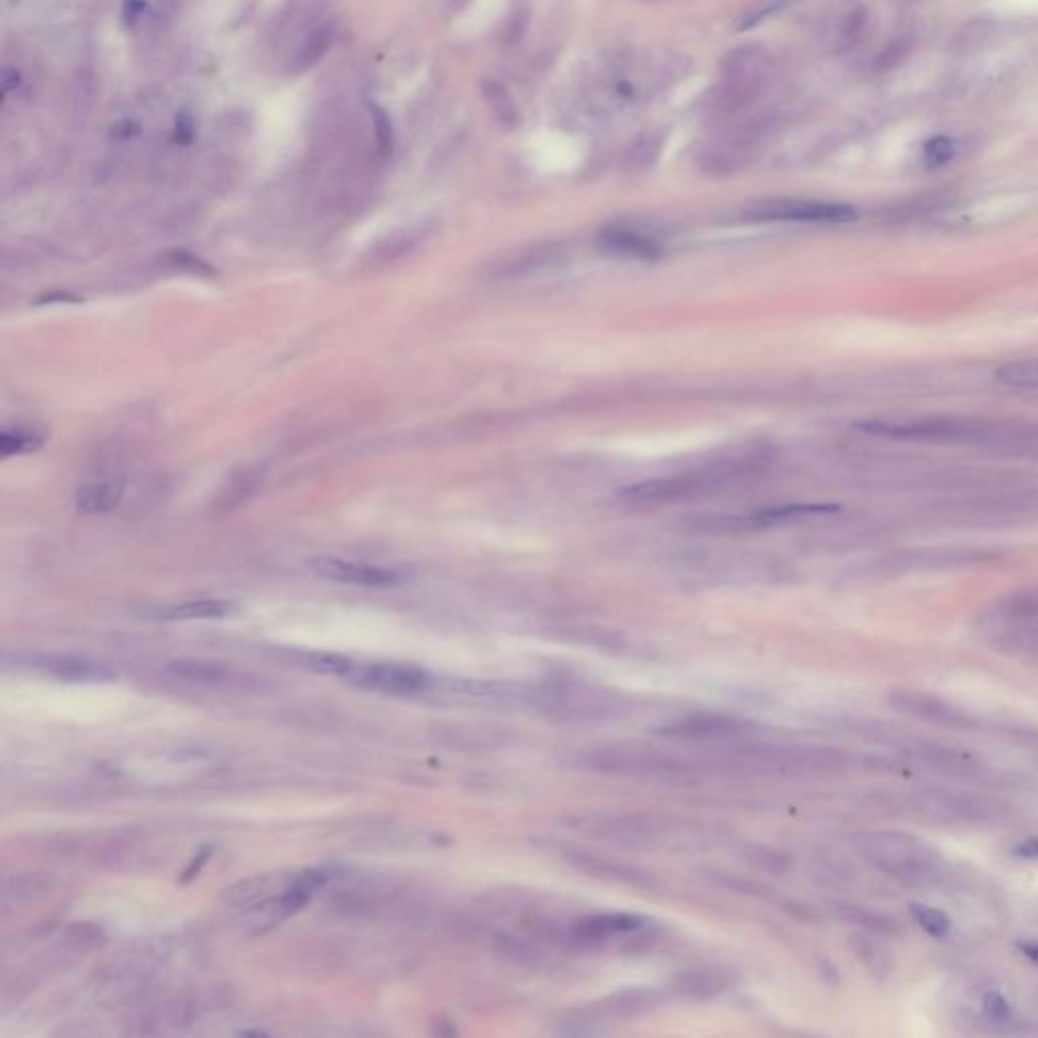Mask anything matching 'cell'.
I'll use <instances>...</instances> for the list:
<instances>
[{
    "instance_id": "836d02e7",
    "label": "cell",
    "mask_w": 1038,
    "mask_h": 1038,
    "mask_svg": "<svg viewBox=\"0 0 1038 1038\" xmlns=\"http://www.w3.org/2000/svg\"><path fill=\"white\" fill-rule=\"evenodd\" d=\"M911 915L917 925L935 939H945L951 933V919L937 907L911 903Z\"/></svg>"
},
{
    "instance_id": "d6986e66",
    "label": "cell",
    "mask_w": 1038,
    "mask_h": 1038,
    "mask_svg": "<svg viewBox=\"0 0 1038 1038\" xmlns=\"http://www.w3.org/2000/svg\"><path fill=\"white\" fill-rule=\"evenodd\" d=\"M769 71L771 57L761 47L734 49L720 61V73L724 76V82L745 86L755 92H759L761 84L769 76Z\"/></svg>"
},
{
    "instance_id": "ba28073f",
    "label": "cell",
    "mask_w": 1038,
    "mask_h": 1038,
    "mask_svg": "<svg viewBox=\"0 0 1038 1038\" xmlns=\"http://www.w3.org/2000/svg\"><path fill=\"white\" fill-rule=\"evenodd\" d=\"M582 765L603 775L629 779L676 781L686 775V769L680 761L643 745H605L592 749L584 753Z\"/></svg>"
},
{
    "instance_id": "52a82bcc",
    "label": "cell",
    "mask_w": 1038,
    "mask_h": 1038,
    "mask_svg": "<svg viewBox=\"0 0 1038 1038\" xmlns=\"http://www.w3.org/2000/svg\"><path fill=\"white\" fill-rule=\"evenodd\" d=\"M907 805L919 818L943 826H980L994 822L1000 815L996 801L978 793L953 791L945 787H925L909 793Z\"/></svg>"
},
{
    "instance_id": "f1b7e54d",
    "label": "cell",
    "mask_w": 1038,
    "mask_h": 1038,
    "mask_svg": "<svg viewBox=\"0 0 1038 1038\" xmlns=\"http://www.w3.org/2000/svg\"><path fill=\"white\" fill-rule=\"evenodd\" d=\"M299 663L311 672L327 674V676H347L353 670V661L339 653H325V651H313V653H301Z\"/></svg>"
},
{
    "instance_id": "277c9868",
    "label": "cell",
    "mask_w": 1038,
    "mask_h": 1038,
    "mask_svg": "<svg viewBox=\"0 0 1038 1038\" xmlns=\"http://www.w3.org/2000/svg\"><path fill=\"white\" fill-rule=\"evenodd\" d=\"M526 704L560 722L588 724L621 716L627 702L621 694L580 680H554L526 690Z\"/></svg>"
},
{
    "instance_id": "1f68e13d",
    "label": "cell",
    "mask_w": 1038,
    "mask_h": 1038,
    "mask_svg": "<svg viewBox=\"0 0 1038 1038\" xmlns=\"http://www.w3.org/2000/svg\"><path fill=\"white\" fill-rule=\"evenodd\" d=\"M663 136L657 132H645L641 134L629 148L627 153V167L633 171H643L655 163V159L661 153Z\"/></svg>"
},
{
    "instance_id": "5b68a950",
    "label": "cell",
    "mask_w": 1038,
    "mask_h": 1038,
    "mask_svg": "<svg viewBox=\"0 0 1038 1038\" xmlns=\"http://www.w3.org/2000/svg\"><path fill=\"white\" fill-rule=\"evenodd\" d=\"M759 461L745 459V461H722L704 469H694L690 473L672 475V477H659L641 481L629 487H623L619 491V497L637 503V505H661V503H678L692 497H700L702 493H708L716 487H722L726 483H734L736 479L745 477L755 471Z\"/></svg>"
},
{
    "instance_id": "8fae6325",
    "label": "cell",
    "mask_w": 1038,
    "mask_h": 1038,
    "mask_svg": "<svg viewBox=\"0 0 1038 1038\" xmlns=\"http://www.w3.org/2000/svg\"><path fill=\"white\" fill-rule=\"evenodd\" d=\"M345 678L363 690L390 696H416L436 686V680L422 667L404 663L355 665Z\"/></svg>"
},
{
    "instance_id": "e0dca14e",
    "label": "cell",
    "mask_w": 1038,
    "mask_h": 1038,
    "mask_svg": "<svg viewBox=\"0 0 1038 1038\" xmlns=\"http://www.w3.org/2000/svg\"><path fill=\"white\" fill-rule=\"evenodd\" d=\"M647 919L629 913H605V915H584L574 919L566 937L576 945H597L619 933H635L645 927Z\"/></svg>"
},
{
    "instance_id": "3957f363",
    "label": "cell",
    "mask_w": 1038,
    "mask_h": 1038,
    "mask_svg": "<svg viewBox=\"0 0 1038 1038\" xmlns=\"http://www.w3.org/2000/svg\"><path fill=\"white\" fill-rule=\"evenodd\" d=\"M858 850L878 872L905 884H929L943 872V856L929 842L905 832H868Z\"/></svg>"
},
{
    "instance_id": "ab89813d",
    "label": "cell",
    "mask_w": 1038,
    "mask_h": 1038,
    "mask_svg": "<svg viewBox=\"0 0 1038 1038\" xmlns=\"http://www.w3.org/2000/svg\"><path fill=\"white\" fill-rule=\"evenodd\" d=\"M984 1010H986V1014H988L992 1020H998V1022H1006V1020L1010 1018V1004H1008V1000H1006L1000 992H996V990H992V992H988V994L984 996Z\"/></svg>"
},
{
    "instance_id": "d4e9b609",
    "label": "cell",
    "mask_w": 1038,
    "mask_h": 1038,
    "mask_svg": "<svg viewBox=\"0 0 1038 1038\" xmlns=\"http://www.w3.org/2000/svg\"><path fill=\"white\" fill-rule=\"evenodd\" d=\"M240 607L234 601L224 599H199L183 605L169 607L161 613L163 621H209V619H228L234 617Z\"/></svg>"
},
{
    "instance_id": "83f0119b",
    "label": "cell",
    "mask_w": 1038,
    "mask_h": 1038,
    "mask_svg": "<svg viewBox=\"0 0 1038 1038\" xmlns=\"http://www.w3.org/2000/svg\"><path fill=\"white\" fill-rule=\"evenodd\" d=\"M996 380L1016 390H1038V357H1026L1002 363L996 369Z\"/></svg>"
},
{
    "instance_id": "7dc6e473",
    "label": "cell",
    "mask_w": 1038,
    "mask_h": 1038,
    "mask_svg": "<svg viewBox=\"0 0 1038 1038\" xmlns=\"http://www.w3.org/2000/svg\"><path fill=\"white\" fill-rule=\"evenodd\" d=\"M1018 947H1020V951H1022L1028 959L1038 961V943H1020Z\"/></svg>"
},
{
    "instance_id": "ffe728a7",
    "label": "cell",
    "mask_w": 1038,
    "mask_h": 1038,
    "mask_svg": "<svg viewBox=\"0 0 1038 1038\" xmlns=\"http://www.w3.org/2000/svg\"><path fill=\"white\" fill-rule=\"evenodd\" d=\"M736 984V976L720 966H702L680 972L672 980V990L690 1000H710L728 992Z\"/></svg>"
},
{
    "instance_id": "ac0fdd59",
    "label": "cell",
    "mask_w": 1038,
    "mask_h": 1038,
    "mask_svg": "<svg viewBox=\"0 0 1038 1038\" xmlns=\"http://www.w3.org/2000/svg\"><path fill=\"white\" fill-rule=\"evenodd\" d=\"M1038 623V586L1016 590L1012 595L1000 599L982 617L984 631H996L1004 627L1032 625Z\"/></svg>"
},
{
    "instance_id": "9a60e30c",
    "label": "cell",
    "mask_w": 1038,
    "mask_h": 1038,
    "mask_svg": "<svg viewBox=\"0 0 1038 1038\" xmlns=\"http://www.w3.org/2000/svg\"><path fill=\"white\" fill-rule=\"evenodd\" d=\"M599 246L615 256L631 260H657L663 254V242L657 234L637 224H611L599 232Z\"/></svg>"
},
{
    "instance_id": "4fadbf2b",
    "label": "cell",
    "mask_w": 1038,
    "mask_h": 1038,
    "mask_svg": "<svg viewBox=\"0 0 1038 1038\" xmlns=\"http://www.w3.org/2000/svg\"><path fill=\"white\" fill-rule=\"evenodd\" d=\"M751 728L753 724L745 718L716 712H700L674 720L655 732L663 738L694 740V743H698V740H732L751 732Z\"/></svg>"
},
{
    "instance_id": "4316f807",
    "label": "cell",
    "mask_w": 1038,
    "mask_h": 1038,
    "mask_svg": "<svg viewBox=\"0 0 1038 1038\" xmlns=\"http://www.w3.org/2000/svg\"><path fill=\"white\" fill-rule=\"evenodd\" d=\"M481 90H483L485 102L489 104V108H491L493 116L499 120V124H503L509 130L517 128L519 122H522V114H519V108H517L511 92L497 80H485Z\"/></svg>"
},
{
    "instance_id": "e575fe53",
    "label": "cell",
    "mask_w": 1038,
    "mask_h": 1038,
    "mask_svg": "<svg viewBox=\"0 0 1038 1038\" xmlns=\"http://www.w3.org/2000/svg\"><path fill=\"white\" fill-rule=\"evenodd\" d=\"M852 943H854L858 959L872 974H886L888 970H891V955H888L880 945H876L874 941H870L864 935H856Z\"/></svg>"
},
{
    "instance_id": "7c38bea8",
    "label": "cell",
    "mask_w": 1038,
    "mask_h": 1038,
    "mask_svg": "<svg viewBox=\"0 0 1038 1038\" xmlns=\"http://www.w3.org/2000/svg\"><path fill=\"white\" fill-rule=\"evenodd\" d=\"M888 706L895 712L905 714L913 720L947 728V730H972L976 728V718L966 710H961L953 702L923 690L913 688H897L888 694Z\"/></svg>"
},
{
    "instance_id": "8d00e7d4",
    "label": "cell",
    "mask_w": 1038,
    "mask_h": 1038,
    "mask_svg": "<svg viewBox=\"0 0 1038 1038\" xmlns=\"http://www.w3.org/2000/svg\"><path fill=\"white\" fill-rule=\"evenodd\" d=\"M369 112H372V120H374L380 151H382L384 157H388L392 153V148H394V124H392L390 116L386 114V110L380 108L378 104H369Z\"/></svg>"
},
{
    "instance_id": "d590c367",
    "label": "cell",
    "mask_w": 1038,
    "mask_h": 1038,
    "mask_svg": "<svg viewBox=\"0 0 1038 1038\" xmlns=\"http://www.w3.org/2000/svg\"><path fill=\"white\" fill-rule=\"evenodd\" d=\"M955 155H957L955 140L949 136H943V134L929 138L923 146V159L933 169L951 163L955 159Z\"/></svg>"
},
{
    "instance_id": "d6a6232c",
    "label": "cell",
    "mask_w": 1038,
    "mask_h": 1038,
    "mask_svg": "<svg viewBox=\"0 0 1038 1038\" xmlns=\"http://www.w3.org/2000/svg\"><path fill=\"white\" fill-rule=\"evenodd\" d=\"M499 951L505 957L522 963V966H542V963L546 961V955L542 953V949L536 943H532L530 939L505 935L499 939Z\"/></svg>"
},
{
    "instance_id": "44dd1931",
    "label": "cell",
    "mask_w": 1038,
    "mask_h": 1038,
    "mask_svg": "<svg viewBox=\"0 0 1038 1038\" xmlns=\"http://www.w3.org/2000/svg\"><path fill=\"white\" fill-rule=\"evenodd\" d=\"M665 1004V994L653 988H627L607 996L595 1006V1012L603 1018L631 1020L659 1010Z\"/></svg>"
},
{
    "instance_id": "60d3db41",
    "label": "cell",
    "mask_w": 1038,
    "mask_h": 1038,
    "mask_svg": "<svg viewBox=\"0 0 1038 1038\" xmlns=\"http://www.w3.org/2000/svg\"><path fill=\"white\" fill-rule=\"evenodd\" d=\"M173 140L177 144H181V146H189L195 140V122H193V116L187 110H181L177 114L175 130H173Z\"/></svg>"
},
{
    "instance_id": "7402d4cb",
    "label": "cell",
    "mask_w": 1038,
    "mask_h": 1038,
    "mask_svg": "<svg viewBox=\"0 0 1038 1038\" xmlns=\"http://www.w3.org/2000/svg\"><path fill=\"white\" fill-rule=\"evenodd\" d=\"M566 862L572 864L576 870H580L588 876H595V878L629 884V886H637V888H649L653 884V878L645 870L633 868L629 864H621L611 858L586 854V852H570V854H566Z\"/></svg>"
},
{
    "instance_id": "cb8c5ba5",
    "label": "cell",
    "mask_w": 1038,
    "mask_h": 1038,
    "mask_svg": "<svg viewBox=\"0 0 1038 1038\" xmlns=\"http://www.w3.org/2000/svg\"><path fill=\"white\" fill-rule=\"evenodd\" d=\"M124 479L120 477H108L100 481H92L84 485L76 495V507L84 515H98L108 513L124 497Z\"/></svg>"
},
{
    "instance_id": "4dcf8cb0",
    "label": "cell",
    "mask_w": 1038,
    "mask_h": 1038,
    "mask_svg": "<svg viewBox=\"0 0 1038 1038\" xmlns=\"http://www.w3.org/2000/svg\"><path fill=\"white\" fill-rule=\"evenodd\" d=\"M840 917L852 925L862 927L866 933H874V935H893L897 931L895 921H891L880 913H874L870 909H864V907H852V905L840 907Z\"/></svg>"
},
{
    "instance_id": "603a6c76",
    "label": "cell",
    "mask_w": 1038,
    "mask_h": 1038,
    "mask_svg": "<svg viewBox=\"0 0 1038 1038\" xmlns=\"http://www.w3.org/2000/svg\"><path fill=\"white\" fill-rule=\"evenodd\" d=\"M37 667H41L43 672L51 674L61 682L73 684L110 682L116 678L110 667L80 657H43L41 661H37Z\"/></svg>"
},
{
    "instance_id": "7bdbcfd3",
    "label": "cell",
    "mask_w": 1038,
    "mask_h": 1038,
    "mask_svg": "<svg viewBox=\"0 0 1038 1038\" xmlns=\"http://www.w3.org/2000/svg\"><path fill=\"white\" fill-rule=\"evenodd\" d=\"M144 11H146V0H124L122 13H124V19L128 25H134Z\"/></svg>"
},
{
    "instance_id": "f35d334b",
    "label": "cell",
    "mask_w": 1038,
    "mask_h": 1038,
    "mask_svg": "<svg viewBox=\"0 0 1038 1038\" xmlns=\"http://www.w3.org/2000/svg\"><path fill=\"white\" fill-rule=\"evenodd\" d=\"M749 860L753 864H757L759 868L767 870V872H773V874H781L785 868H787V862L783 856H779L777 852L769 850V848H759V850H753Z\"/></svg>"
},
{
    "instance_id": "7a4b0ae2",
    "label": "cell",
    "mask_w": 1038,
    "mask_h": 1038,
    "mask_svg": "<svg viewBox=\"0 0 1038 1038\" xmlns=\"http://www.w3.org/2000/svg\"><path fill=\"white\" fill-rule=\"evenodd\" d=\"M732 761L757 775L779 779H822L850 769L852 757L824 745H738Z\"/></svg>"
},
{
    "instance_id": "f6af8a7d",
    "label": "cell",
    "mask_w": 1038,
    "mask_h": 1038,
    "mask_svg": "<svg viewBox=\"0 0 1038 1038\" xmlns=\"http://www.w3.org/2000/svg\"><path fill=\"white\" fill-rule=\"evenodd\" d=\"M19 84H21V73H19L15 67H7V69L3 71V92L9 94V92L15 90Z\"/></svg>"
},
{
    "instance_id": "9c48e42d",
    "label": "cell",
    "mask_w": 1038,
    "mask_h": 1038,
    "mask_svg": "<svg viewBox=\"0 0 1038 1038\" xmlns=\"http://www.w3.org/2000/svg\"><path fill=\"white\" fill-rule=\"evenodd\" d=\"M836 505H818V503H805V505H781V507H765L755 509L747 513H708L692 517L688 526L694 532L708 534V536H730V534H745L755 530H765L779 526L783 522H791V519L809 517V515H822L836 511Z\"/></svg>"
},
{
    "instance_id": "bcb514c9",
    "label": "cell",
    "mask_w": 1038,
    "mask_h": 1038,
    "mask_svg": "<svg viewBox=\"0 0 1038 1038\" xmlns=\"http://www.w3.org/2000/svg\"><path fill=\"white\" fill-rule=\"evenodd\" d=\"M209 856H211V850H209V848H205V850H203V852H201V854H199V856L195 858V862H193V864H191V866H189V868L185 870V874H183V882L191 880V878H193V876H195V874L199 872V868H201V866H203V864L207 862V858H209Z\"/></svg>"
},
{
    "instance_id": "5bb4252c",
    "label": "cell",
    "mask_w": 1038,
    "mask_h": 1038,
    "mask_svg": "<svg viewBox=\"0 0 1038 1038\" xmlns=\"http://www.w3.org/2000/svg\"><path fill=\"white\" fill-rule=\"evenodd\" d=\"M309 570L327 580L372 586V588H388V586L402 584L406 580V574L396 568L355 562V560H345V558H333V556L313 558L309 562Z\"/></svg>"
},
{
    "instance_id": "ee69618b",
    "label": "cell",
    "mask_w": 1038,
    "mask_h": 1038,
    "mask_svg": "<svg viewBox=\"0 0 1038 1038\" xmlns=\"http://www.w3.org/2000/svg\"><path fill=\"white\" fill-rule=\"evenodd\" d=\"M1014 854L1018 858H1026V860H1036L1038 858V838H1030V840H1024L1016 846Z\"/></svg>"
},
{
    "instance_id": "2e32d148",
    "label": "cell",
    "mask_w": 1038,
    "mask_h": 1038,
    "mask_svg": "<svg viewBox=\"0 0 1038 1038\" xmlns=\"http://www.w3.org/2000/svg\"><path fill=\"white\" fill-rule=\"evenodd\" d=\"M907 755L921 767L955 779H978L984 773V765L970 753L945 747L939 743L911 745Z\"/></svg>"
},
{
    "instance_id": "b9f144b4",
    "label": "cell",
    "mask_w": 1038,
    "mask_h": 1038,
    "mask_svg": "<svg viewBox=\"0 0 1038 1038\" xmlns=\"http://www.w3.org/2000/svg\"><path fill=\"white\" fill-rule=\"evenodd\" d=\"M114 138H134L140 134V124L134 122V120H120L112 126V132H110Z\"/></svg>"
},
{
    "instance_id": "f546056e",
    "label": "cell",
    "mask_w": 1038,
    "mask_h": 1038,
    "mask_svg": "<svg viewBox=\"0 0 1038 1038\" xmlns=\"http://www.w3.org/2000/svg\"><path fill=\"white\" fill-rule=\"evenodd\" d=\"M45 442V434L37 428H13L0 434V453L3 457L37 451Z\"/></svg>"
},
{
    "instance_id": "484cf974",
    "label": "cell",
    "mask_w": 1038,
    "mask_h": 1038,
    "mask_svg": "<svg viewBox=\"0 0 1038 1038\" xmlns=\"http://www.w3.org/2000/svg\"><path fill=\"white\" fill-rule=\"evenodd\" d=\"M169 672L177 678L197 682V684H226L234 678L232 670L221 663L211 661H195V659H177L171 661Z\"/></svg>"
},
{
    "instance_id": "8992f818",
    "label": "cell",
    "mask_w": 1038,
    "mask_h": 1038,
    "mask_svg": "<svg viewBox=\"0 0 1038 1038\" xmlns=\"http://www.w3.org/2000/svg\"><path fill=\"white\" fill-rule=\"evenodd\" d=\"M688 824L653 813H621L603 815L592 820L590 834L601 840L617 842L631 848H690L694 838Z\"/></svg>"
},
{
    "instance_id": "30bf717a",
    "label": "cell",
    "mask_w": 1038,
    "mask_h": 1038,
    "mask_svg": "<svg viewBox=\"0 0 1038 1038\" xmlns=\"http://www.w3.org/2000/svg\"><path fill=\"white\" fill-rule=\"evenodd\" d=\"M751 221H795V224H852L858 209L848 203L773 197L753 201L743 209Z\"/></svg>"
},
{
    "instance_id": "6da1fadb",
    "label": "cell",
    "mask_w": 1038,
    "mask_h": 1038,
    "mask_svg": "<svg viewBox=\"0 0 1038 1038\" xmlns=\"http://www.w3.org/2000/svg\"><path fill=\"white\" fill-rule=\"evenodd\" d=\"M860 432L911 442H957V444H1012L1026 442L1036 432L1034 426L1012 420H986L966 416H923L901 420L858 422Z\"/></svg>"
},
{
    "instance_id": "74e56055",
    "label": "cell",
    "mask_w": 1038,
    "mask_h": 1038,
    "mask_svg": "<svg viewBox=\"0 0 1038 1038\" xmlns=\"http://www.w3.org/2000/svg\"><path fill=\"white\" fill-rule=\"evenodd\" d=\"M789 5V0H767V3L759 5L757 9H753L751 13L743 15L736 25L738 31H749V29H755L759 27L761 23H765L769 17L777 15L779 11H783L785 7Z\"/></svg>"
}]
</instances>
